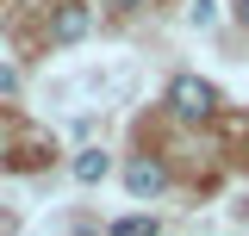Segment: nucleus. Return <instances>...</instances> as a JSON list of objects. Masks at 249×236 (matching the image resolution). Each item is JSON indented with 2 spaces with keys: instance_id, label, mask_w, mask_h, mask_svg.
<instances>
[{
  "instance_id": "1",
  "label": "nucleus",
  "mask_w": 249,
  "mask_h": 236,
  "mask_svg": "<svg viewBox=\"0 0 249 236\" xmlns=\"http://www.w3.org/2000/svg\"><path fill=\"white\" fill-rule=\"evenodd\" d=\"M168 112L181 118V124H206V118L218 112V87L206 75H175V81H168Z\"/></svg>"
},
{
  "instance_id": "2",
  "label": "nucleus",
  "mask_w": 249,
  "mask_h": 236,
  "mask_svg": "<svg viewBox=\"0 0 249 236\" xmlns=\"http://www.w3.org/2000/svg\"><path fill=\"white\" fill-rule=\"evenodd\" d=\"M124 186L137 193V199H156L162 186H168V168L150 162V155H131V168H124Z\"/></svg>"
},
{
  "instance_id": "3",
  "label": "nucleus",
  "mask_w": 249,
  "mask_h": 236,
  "mask_svg": "<svg viewBox=\"0 0 249 236\" xmlns=\"http://www.w3.org/2000/svg\"><path fill=\"white\" fill-rule=\"evenodd\" d=\"M88 6H81V0H69V6H56V13H50V37H56V44H81V37H88Z\"/></svg>"
},
{
  "instance_id": "4",
  "label": "nucleus",
  "mask_w": 249,
  "mask_h": 236,
  "mask_svg": "<svg viewBox=\"0 0 249 236\" xmlns=\"http://www.w3.org/2000/svg\"><path fill=\"white\" fill-rule=\"evenodd\" d=\"M106 174H112V155H106V149H81V155H75V180H81V186H100Z\"/></svg>"
},
{
  "instance_id": "5",
  "label": "nucleus",
  "mask_w": 249,
  "mask_h": 236,
  "mask_svg": "<svg viewBox=\"0 0 249 236\" xmlns=\"http://www.w3.org/2000/svg\"><path fill=\"white\" fill-rule=\"evenodd\" d=\"M112 236H162V224H156V218H119Z\"/></svg>"
},
{
  "instance_id": "6",
  "label": "nucleus",
  "mask_w": 249,
  "mask_h": 236,
  "mask_svg": "<svg viewBox=\"0 0 249 236\" xmlns=\"http://www.w3.org/2000/svg\"><path fill=\"white\" fill-rule=\"evenodd\" d=\"M13 87H19V75H13V68L0 62V93H13Z\"/></svg>"
},
{
  "instance_id": "7",
  "label": "nucleus",
  "mask_w": 249,
  "mask_h": 236,
  "mask_svg": "<svg viewBox=\"0 0 249 236\" xmlns=\"http://www.w3.org/2000/svg\"><path fill=\"white\" fill-rule=\"evenodd\" d=\"M106 6H119V13H137V6H143V0H106Z\"/></svg>"
},
{
  "instance_id": "8",
  "label": "nucleus",
  "mask_w": 249,
  "mask_h": 236,
  "mask_svg": "<svg viewBox=\"0 0 249 236\" xmlns=\"http://www.w3.org/2000/svg\"><path fill=\"white\" fill-rule=\"evenodd\" d=\"M237 25H243V31H249V0H237Z\"/></svg>"
}]
</instances>
